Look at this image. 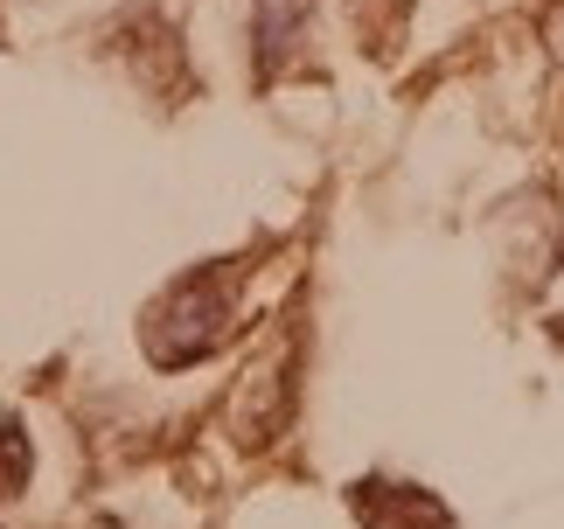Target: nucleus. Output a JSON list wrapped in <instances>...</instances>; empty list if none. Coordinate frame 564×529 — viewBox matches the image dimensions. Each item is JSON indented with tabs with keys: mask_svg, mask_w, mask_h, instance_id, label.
<instances>
[{
	"mask_svg": "<svg viewBox=\"0 0 564 529\" xmlns=\"http://www.w3.org/2000/svg\"><path fill=\"white\" fill-rule=\"evenodd\" d=\"M224 327H230V264H216V272H195L175 285V300L147 321V342H154V363L175 369V363L209 356L224 342Z\"/></svg>",
	"mask_w": 564,
	"mask_h": 529,
	"instance_id": "f257e3e1",
	"label": "nucleus"
},
{
	"mask_svg": "<svg viewBox=\"0 0 564 529\" xmlns=\"http://www.w3.org/2000/svg\"><path fill=\"white\" fill-rule=\"evenodd\" d=\"M349 509L370 529H446V509L425 488H404V481H383V474L362 481V488L349 495Z\"/></svg>",
	"mask_w": 564,
	"mask_h": 529,
	"instance_id": "f03ea898",
	"label": "nucleus"
},
{
	"mask_svg": "<svg viewBox=\"0 0 564 529\" xmlns=\"http://www.w3.org/2000/svg\"><path fill=\"white\" fill-rule=\"evenodd\" d=\"M307 14L314 0H251V56H258V77H279V63L300 50L307 35Z\"/></svg>",
	"mask_w": 564,
	"mask_h": 529,
	"instance_id": "7ed1b4c3",
	"label": "nucleus"
},
{
	"mask_svg": "<svg viewBox=\"0 0 564 529\" xmlns=\"http://www.w3.org/2000/svg\"><path fill=\"white\" fill-rule=\"evenodd\" d=\"M21 474H29V439H21V425H0V495L21 488Z\"/></svg>",
	"mask_w": 564,
	"mask_h": 529,
	"instance_id": "20e7f679",
	"label": "nucleus"
}]
</instances>
